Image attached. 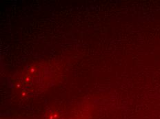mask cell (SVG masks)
Listing matches in <instances>:
<instances>
[{"label":"cell","instance_id":"6da1fadb","mask_svg":"<svg viewBox=\"0 0 160 119\" xmlns=\"http://www.w3.org/2000/svg\"><path fill=\"white\" fill-rule=\"evenodd\" d=\"M55 74L49 65H32L22 72L14 83L15 91L25 96L38 94L51 86Z\"/></svg>","mask_w":160,"mask_h":119},{"label":"cell","instance_id":"7a4b0ae2","mask_svg":"<svg viewBox=\"0 0 160 119\" xmlns=\"http://www.w3.org/2000/svg\"><path fill=\"white\" fill-rule=\"evenodd\" d=\"M45 119H88V113H86L82 107L81 110L75 109L67 112L52 111Z\"/></svg>","mask_w":160,"mask_h":119}]
</instances>
